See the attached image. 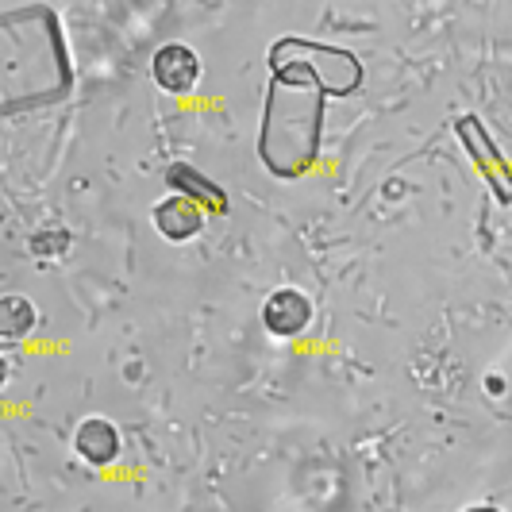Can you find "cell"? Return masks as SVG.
<instances>
[{
  "label": "cell",
  "instance_id": "cell-10",
  "mask_svg": "<svg viewBox=\"0 0 512 512\" xmlns=\"http://www.w3.org/2000/svg\"><path fill=\"white\" fill-rule=\"evenodd\" d=\"M35 320H39V312L35 305L27 301V297H4L0 301V335L8 339V343H16V339H24L31 328H35Z\"/></svg>",
  "mask_w": 512,
  "mask_h": 512
},
{
  "label": "cell",
  "instance_id": "cell-5",
  "mask_svg": "<svg viewBox=\"0 0 512 512\" xmlns=\"http://www.w3.org/2000/svg\"><path fill=\"white\" fill-rule=\"evenodd\" d=\"M151 74H154V85H158L162 93L185 97V93H193L197 81H201V58H197L193 47H185V43H166V47L154 51Z\"/></svg>",
  "mask_w": 512,
  "mask_h": 512
},
{
  "label": "cell",
  "instance_id": "cell-4",
  "mask_svg": "<svg viewBox=\"0 0 512 512\" xmlns=\"http://www.w3.org/2000/svg\"><path fill=\"white\" fill-rule=\"evenodd\" d=\"M455 135H459L462 151L470 154L474 170L486 178V185L493 189V197L501 205H512V166L509 158L501 154V147L493 143V135L486 131V124L478 116H459L455 120Z\"/></svg>",
  "mask_w": 512,
  "mask_h": 512
},
{
  "label": "cell",
  "instance_id": "cell-3",
  "mask_svg": "<svg viewBox=\"0 0 512 512\" xmlns=\"http://www.w3.org/2000/svg\"><path fill=\"white\" fill-rule=\"evenodd\" d=\"M278 70L312 77L328 97H351L362 85V62L355 54L316 39H297V35H285L270 47V74Z\"/></svg>",
  "mask_w": 512,
  "mask_h": 512
},
{
  "label": "cell",
  "instance_id": "cell-1",
  "mask_svg": "<svg viewBox=\"0 0 512 512\" xmlns=\"http://www.w3.org/2000/svg\"><path fill=\"white\" fill-rule=\"evenodd\" d=\"M74 85V66L62 39V24L47 4L12 8L0 16V89L4 116L20 108L62 101Z\"/></svg>",
  "mask_w": 512,
  "mask_h": 512
},
{
  "label": "cell",
  "instance_id": "cell-6",
  "mask_svg": "<svg viewBox=\"0 0 512 512\" xmlns=\"http://www.w3.org/2000/svg\"><path fill=\"white\" fill-rule=\"evenodd\" d=\"M312 324V301L301 289H274L262 305V328L274 339H297Z\"/></svg>",
  "mask_w": 512,
  "mask_h": 512
},
{
  "label": "cell",
  "instance_id": "cell-7",
  "mask_svg": "<svg viewBox=\"0 0 512 512\" xmlns=\"http://www.w3.org/2000/svg\"><path fill=\"white\" fill-rule=\"evenodd\" d=\"M154 228L162 239H170V243H189V239H197L201 228H205V208L193 205L189 197H178V193H170L166 201H158L151 212Z\"/></svg>",
  "mask_w": 512,
  "mask_h": 512
},
{
  "label": "cell",
  "instance_id": "cell-9",
  "mask_svg": "<svg viewBox=\"0 0 512 512\" xmlns=\"http://www.w3.org/2000/svg\"><path fill=\"white\" fill-rule=\"evenodd\" d=\"M74 451L89 466H112L120 459V432L104 416H85L74 432Z\"/></svg>",
  "mask_w": 512,
  "mask_h": 512
},
{
  "label": "cell",
  "instance_id": "cell-8",
  "mask_svg": "<svg viewBox=\"0 0 512 512\" xmlns=\"http://www.w3.org/2000/svg\"><path fill=\"white\" fill-rule=\"evenodd\" d=\"M166 185H170V193L189 197L193 205H201L205 212L228 216V208H231L228 193H224L212 178H205L197 166H189V162H174V166H166Z\"/></svg>",
  "mask_w": 512,
  "mask_h": 512
},
{
  "label": "cell",
  "instance_id": "cell-11",
  "mask_svg": "<svg viewBox=\"0 0 512 512\" xmlns=\"http://www.w3.org/2000/svg\"><path fill=\"white\" fill-rule=\"evenodd\" d=\"M66 247H70V235L62 228H47V231H35L31 235V251L35 255H66Z\"/></svg>",
  "mask_w": 512,
  "mask_h": 512
},
{
  "label": "cell",
  "instance_id": "cell-2",
  "mask_svg": "<svg viewBox=\"0 0 512 512\" xmlns=\"http://www.w3.org/2000/svg\"><path fill=\"white\" fill-rule=\"evenodd\" d=\"M324 104L328 93L312 77L289 70L270 74L258 128V158L274 178H305L316 166L324 139Z\"/></svg>",
  "mask_w": 512,
  "mask_h": 512
},
{
  "label": "cell",
  "instance_id": "cell-12",
  "mask_svg": "<svg viewBox=\"0 0 512 512\" xmlns=\"http://www.w3.org/2000/svg\"><path fill=\"white\" fill-rule=\"evenodd\" d=\"M466 512H497V509H489V505H474V509H466Z\"/></svg>",
  "mask_w": 512,
  "mask_h": 512
}]
</instances>
